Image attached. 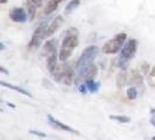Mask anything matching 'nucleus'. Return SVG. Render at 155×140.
Returning a JSON list of instances; mask_svg holds the SVG:
<instances>
[{"label": "nucleus", "mask_w": 155, "mask_h": 140, "mask_svg": "<svg viewBox=\"0 0 155 140\" xmlns=\"http://www.w3.org/2000/svg\"><path fill=\"white\" fill-rule=\"evenodd\" d=\"M47 68L51 75H55L56 71L58 70L57 68V52L47 56Z\"/></svg>", "instance_id": "6e6552de"}, {"label": "nucleus", "mask_w": 155, "mask_h": 140, "mask_svg": "<svg viewBox=\"0 0 155 140\" xmlns=\"http://www.w3.org/2000/svg\"><path fill=\"white\" fill-rule=\"evenodd\" d=\"M152 140H155V135L153 137V138H152Z\"/></svg>", "instance_id": "c85d7f7f"}, {"label": "nucleus", "mask_w": 155, "mask_h": 140, "mask_svg": "<svg viewBox=\"0 0 155 140\" xmlns=\"http://www.w3.org/2000/svg\"><path fill=\"white\" fill-rule=\"evenodd\" d=\"M26 8H27V14H28V20L31 21L34 20L35 14H36V6L31 2V0H27L26 1Z\"/></svg>", "instance_id": "4468645a"}, {"label": "nucleus", "mask_w": 155, "mask_h": 140, "mask_svg": "<svg viewBox=\"0 0 155 140\" xmlns=\"http://www.w3.org/2000/svg\"><path fill=\"white\" fill-rule=\"evenodd\" d=\"M98 52H99V49L96 46H89L84 49V52L79 56L77 63H76V72H77L76 83H77L78 79L85 74L86 70L93 64V61L97 57Z\"/></svg>", "instance_id": "f257e3e1"}, {"label": "nucleus", "mask_w": 155, "mask_h": 140, "mask_svg": "<svg viewBox=\"0 0 155 140\" xmlns=\"http://www.w3.org/2000/svg\"><path fill=\"white\" fill-rule=\"evenodd\" d=\"M126 82H127V75H126V71L123 70L121 72H119V75L117 77V86L119 89H121L126 84Z\"/></svg>", "instance_id": "dca6fc26"}, {"label": "nucleus", "mask_w": 155, "mask_h": 140, "mask_svg": "<svg viewBox=\"0 0 155 140\" xmlns=\"http://www.w3.org/2000/svg\"><path fill=\"white\" fill-rule=\"evenodd\" d=\"M1 85L5 86V88H8V89H12V90H14L15 92H19L23 95V96H26V97H29L31 98L33 96H31V93L29 91H27V90H25L22 88H20V86H16V85H13V84H9V83H6V82H4V81H1Z\"/></svg>", "instance_id": "f8f14e48"}, {"label": "nucleus", "mask_w": 155, "mask_h": 140, "mask_svg": "<svg viewBox=\"0 0 155 140\" xmlns=\"http://www.w3.org/2000/svg\"><path fill=\"white\" fill-rule=\"evenodd\" d=\"M31 1L36 6V7H40V6L42 5V0H31Z\"/></svg>", "instance_id": "5701e85b"}, {"label": "nucleus", "mask_w": 155, "mask_h": 140, "mask_svg": "<svg viewBox=\"0 0 155 140\" xmlns=\"http://www.w3.org/2000/svg\"><path fill=\"white\" fill-rule=\"evenodd\" d=\"M63 0H50L49 1V4L47 5V7L45 8V14L46 15H49V14H51L53 12H55L57 7H58V5H60V2H62Z\"/></svg>", "instance_id": "ddd939ff"}, {"label": "nucleus", "mask_w": 155, "mask_h": 140, "mask_svg": "<svg viewBox=\"0 0 155 140\" xmlns=\"http://www.w3.org/2000/svg\"><path fill=\"white\" fill-rule=\"evenodd\" d=\"M126 39H127L126 33H119V34H117L113 39L106 41V43L103 46V48H101L103 53L104 54H117L125 46Z\"/></svg>", "instance_id": "20e7f679"}, {"label": "nucleus", "mask_w": 155, "mask_h": 140, "mask_svg": "<svg viewBox=\"0 0 155 140\" xmlns=\"http://www.w3.org/2000/svg\"><path fill=\"white\" fill-rule=\"evenodd\" d=\"M9 18H11V20L14 21V22L23 23L27 21L28 14H27V12H26L23 8L16 7L12 9V12L9 13Z\"/></svg>", "instance_id": "0eeeda50"}, {"label": "nucleus", "mask_w": 155, "mask_h": 140, "mask_svg": "<svg viewBox=\"0 0 155 140\" xmlns=\"http://www.w3.org/2000/svg\"><path fill=\"white\" fill-rule=\"evenodd\" d=\"M42 52H43V55H47V56H49L53 53H56L57 52V41H56V39H51L47 41L43 48H42Z\"/></svg>", "instance_id": "9d476101"}, {"label": "nucleus", "mask_w": 155, "mask_h": 140, "mask_svg": "<svg viewBox=\"0 0 155 140\" xmlns=\"http://www.w3.org/2000/svg\"><path fill=\"white\" fill-rule=\"evenodd\" d=\"M137 49H138V40L131 39L125 43V46L121 49V53L118 57V67L120 69L125 70L127 68L128 62L135 56Z\"/></svg>", "instance_id": "7ed1b4c3"}, {"label": "nucleus", "mask_w": 155, "mask_h": 140, "mask_svg": "<svg viewBox=\"0 0 155 140\" xmlns=\"http://www.w3.org/2000/svg\"><path fill=\"white\" fill-rule=\"evenodd\" d=\"M0 48H1V50H4V49H5V45H4L2 42L0 43Z\"/></svg>", "instance_id": "a878e982"}, {"label": "nucleus", "mask_w": 155, "mask_h": 140, "mask_svg": "<svg viewBox=\"0 0 155 140\" xmlns=\"http://www.w3.org/2000/svg\"><path fill=\"white\" fill-rule=\"evenodd\" d=\"M47 119H48V123L50 124V126H53L54 128L61 130V131H65V132H70V133H75V134H79V132H77L76 130H74L71 126L61 123L60 120L55 119V118L51 116V115H48V116H47Z\"/></svg>", "instance_id": "423d86ee"}, {"label": "nucleus", "mask_w": 155, "mask_h": 140, "mask_svg": "<svg viewBox=\"0 0 155 140\" xmlns=\"http://www.w3.org/2000/svg\"><path fill=\"white\" fill-rule=\"evenodd\" d=\"M86 88H87V91L92 93H96L98 90H99V86H101V83L96 82L94 79H90V81H86L85 82Z\"/></svg>", "instance_id": "2eb2a0df"}, {"label": "nucleus", "mask_w": 155, "mask_h": 140, "mask_svg": "<svg viewBox=\"0 0 155 140\" xmlns=\"http://www.w3.org/2000/svg\"><path fill=\"white\" fill-rule=\"evenodd\" d=\"M72 31H74V28L68 29L67 33H65L64 39H63L62 47H61L60 55H58L60 61H62V62H65V61L69 60V57L72 54L74 49L78 46V38H77L78 31H75L74 33H71Z\"/></svg>", "instance_id": "f03ea898"}, {"label": "nucleus", "mask_w": 155, "mask_h": 140, "mask_svg": "<svg viewBox=\"0 0 155 140\" xmlns=\"http://www.w3.org/2000/svg\"><path fill=\"white\" fill-rule=\"evenodd\" d=\"M47 25L45 22H42L39 27L34 31L33 33V36L31 39V42H29V48H39L41 46V42L43 41L45 38H47Z\"/></svg>", "instance_id": "39448f33"}, {"label": "nucleus", "mask_w": 155, "mask_h": 140, "mask_svg": "<svg viewBox=\"0 0 155 140\" xmlns=\"http://www.w3.org/2000/svg\"><path fill=\"white\" fill-rule=\"evenodd\" d=\"M110 119H113V120H116L118 123H121V124H127V123L131 122L130 117H127V116H116V115H111V116H110Z\"/></svg>", "instance_id": "6ab92c4d"}, {"label": "nucleus", "mask_w": 155, "mask_h": 140, "mask_svg": "<svg viewBox=\"0 0 155 140\" xmlns=\"http://www.w3.org/2000/svg\"><path fill=\"white\" fill-rule=\"evenodd\" d=\"M7 1H8V0H0V2H1V4H6Z\"/></svg>", "instance_id": "cd10ccee"}, {"label": "nucleus", "mask_w": 155, "mask_h": 140, "mask_svg": "<svg viewBox=\"0 0 155 140\" xmlns=\"http://www.w3.org/2000/svg\"><path fill=\"white\" fill-rule=\"evenodd\" d=\"M150 115H152V116H155V109L150 110Z\"/></svg>", "instance_id": "bb28decb"}, {"label": "nucleus", "mask_w": 155, "mask_h": 140, "mask_svg": "<svg viewBox=\"0 0 155 140\" xmlns=\"http://www.w3.org/2000/svg\"><path fill=\"white\" fill-rule=\"evenodd\" d=\"M0 71H1V72H2V74H8L7 71H6V69H5V68H4V67H1V68H0Z\"/></svg>", "instance_id": "393cba45"}, {"label": "nucleus", "mask_w": 155, "mask_h": 140, "mask_svg": "<svg viewBox=\"0 0 155 140\" xmlns=\"http://www.w3.org/2000/svg\"><path fill=\"white\" fill-rule=\"evenodd\" d=\"M131 83H134V84H141L142 83V77L140 75V72L138 71H132V75H131Z\"/></svg>", "instance_id": "aec40b11"}, {"label": "nucleus", "mask_w": 155, "mask_h": 140, "mask_svg": "<svg viewBox=\"0 0 155 140\" xmlns=\"http://www.w3.org/2000/svg\"><path fill=\"white\" fill-rule=\"evenodd\" d=\"M79 4H81V1L79 0H71L69 4L65 6V9H64V12L68 14L70 12H72L75 8H77L79 6Z\"/></svg>", "instance_id": "a211bd4d"}, {"label": "nucleus", "mask_w": 155, "mask_h": 140, "mask_svg": "<svg viewBox=\"0 0 155 140\" xmlns=\"http://www.w3.org/2000/svg\"><path fill=\"white\" fill-rule=\"evenodd\" d=\"M31 134H35V135H38V137H41V138H46L47 134L43 132H39V131H34V130H31Z\"/></svg>", "instance_id": "4be33fe9"}, {"label": "nucleus", "mask_w": 155, "mask_h": 140, "mask_svg": "<svg viewBox=\"0 0 155 140\" xmlns=\"http://www.w3.org/2000/svg\"><path fill=\"white\" fill-rule=\"evenodd\" d=\"M148 84L155 89V67L152 69L150 74L148 75Z\"/></svg>", "instance_id": "412c9836"}, {"label": "nucleus", "mask_w": 155, "mask_h": 140, "mask_svg": "<svg viewBox=\"0 0 155 140\" xmlns=\"http://www.w3.org/2000/svg\"><path fill=\"white\" fill-rule=\"evenodd\" d=\"M150 124L155 127V116H152V118H150Z\"/></svg>", "instance_id": "b1692460"}, {"label": "nucleus", "mask_w": 155, "mask_h": 140, "mask_svg": "<svg viewBox=\"0 0 155 140\" xmlns=\"http://www.w3.org/2000/svg\"><path fill=\"white\" fill-rule=\"evenodd\" d=\"M126 96H127V98H128V99H131V101H135V99L138 98V90H137V88H134V86L128 88V89H127V91H126Z\"/></svg>", "instance_id": "f3484780"}, {"label": "nucleus", "mask_w": 155, "mask_h": 140, "mask_svg": "<svg viewBox=\"0 0 155 140\" xmlns=\"http://www.w3.org/2000/svg\"><path fill=\"white\" fill-rule=\"evenodd\" d=\"M63 23V18L62 16H56L54 20L51 21V23L49 25L48 29H47V38L51 36L53 34H55L56 32L60 29V27L62 26Z\"/></svg>", "instance_id": "1a4fd4ad"}, {"label": "nucleus", "mask_w": 155, "mask_h": 140, "mask_svg": "<svg viewBox=\"0 0 155 140\" xmlns=\"http://www.w3.org/2000/svg\"><path fill=\"white\" fill-rule=\"evenodd\" d=\"M97 74H98V68H97V65L96 64H92L89 69L85 71V74L82 76V77L79 78V79H83L84 82L83 83H85L86 81H90V79H94V77L97 76Z\"/></svg>", "instance_id": "9b49d317"}]
</instances>
